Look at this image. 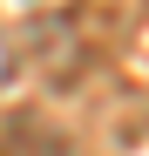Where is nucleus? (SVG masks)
<instances>
[{
  "label": "nucleus",
  "mask_w": 149,
  "mask_h": 156,
  "mask_svg": "<svg viewBox=\"0 0 149 156\" xmlns=\"http://www.w3.org/2000/svg\"><path fill=\"white\" fill-rule=\"evenodd\" d=\"M0 156H74L61 129H47L41 115H14L7 136H0Z\"/></svg>",
  "instance_id": "nucleus-1"
},
{
  "label": "nucleus",
  "mask_w": 149,
  "mask_h": 156,
  "mask_svg": "<svg viewBox=\"0 0 149 156\" xmlns=\"http://www.w3.org/2000/svg\"><path fill=\"white\" fill-rule=\"evenodd\" d=\"M7 82H14V48L0 41V88H7Z\"/></svg>",
  "instance_id": "nucleus-2"
}]
</instances>
